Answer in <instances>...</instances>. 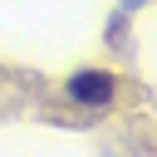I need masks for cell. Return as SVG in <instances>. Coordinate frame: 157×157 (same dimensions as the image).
<instances>
[{
	"label": "cell",
	"mask_w": 157,
	"mask_h": 157,
	"mask_svg": "<svg viewBox=\"0 0 157 157\" xmlns=\"http://www.w3.org/2000/svg\"><path fill=\"white\" fill-rule=\"evenodd\" d=\"M128 5H142V0H128Z\"/></svg>",
	"instance_id": "obj_2"
},
{
	"label": "cell",
	"mask_w": 157,
	"mask_h": 157,
	"mask_svg": "<svg viewBox=\"0 0 157 157\" xmlns=\"http://www.w3.org/2000/svg\"><path fill=\"white\" fill-rule=\"evenodd\" d=\"M113 74H103V69H78L74 78H69V98L74 103H88V108H103V103H113Z\"/></svg>",
	"instance_id": "obj_1"
}]
</instances>
